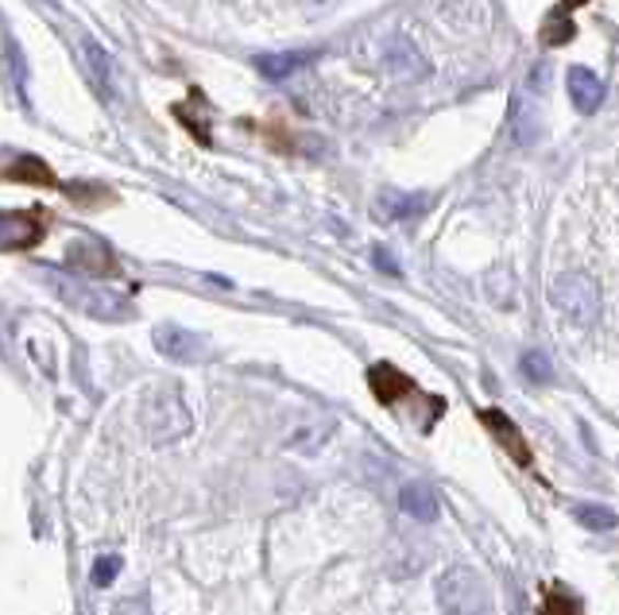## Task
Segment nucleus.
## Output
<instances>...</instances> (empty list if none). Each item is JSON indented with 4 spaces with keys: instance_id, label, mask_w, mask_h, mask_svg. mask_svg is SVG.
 Wrapping results in <instances>:
<instances>
[{
    "instance_id": "423d86ee",
    "label": "nucleus",
    "mask_w": 619,
    "mask_h": 615,
    "mask_svg": "<svg viewBox=\"0 0 619 615\" xmlns=\"http://www.w3.org/2000/svg\"><path fill=\"white\" fill-rule=\"evenodd\" d=\"M337 434V419H329V414H318V419H302L294 422V430L283 437V445L291 453H322L329 445V437Z\"/></svg>"
},
{
    "instance_id": "f8f14e48",
    "label": "nucleus",
    "mask_w": 619,
    "mask_h": 615,
    "mask_svg": "<svg viewBox=\"0 0 619 615\" xmlns=\"http://www.w3.org/2000/svg\"><path fill=\"white\" fill-rule=\"evenodd\" d=\"M314 58H318V50H283V55H260V58H256V70H260L268 82H283V78L306 70Z\"/></svg>"
},
{
    "instance_id": "5701e85b",
    "label": "nucleus",
    "mask_w": 619,
    "mask_h": 615,
    "mask_svg": "<svg viewBox=\"0 0 619 615\" xmlns=\"http://www.w3.org/2000/svg\"><path fill=\"white\" fill-rule=\"evenodd\" d=\"M372 263L383 271V275H399V263L392 260V252H387V248H375V252H372Z\"/></svg>"
},
{
    "instance_id": "dca6fc26",
    "label": "nucleus",
    "mask_w": 619,
    "mask_h": 615,
    "mask_svg": "<svg viewBox=\"0 0 619 615\" xmlns=\"http://www.w3.org/2000/svg\"><path fill=\"white\" fill-rule=\"evenodd\" d=\"M368 379H372V391H375V399H380V402H395L399 395L410 391V379L403 376V372H395L392 364H375Z\"/></svg>"
},
{
    "instance_id": "4be33fe9",
    "label": "nucleus",
    "mask_w": 619,
    "mask_h": 615,
    "mask_svg": "<svg viewBox=\"0 0 619 615\" xmlns=\"http://www.w3.org/2000/svg\"><path fill=\"white\" fill-rule=\"evenodd\" d=\"M542 615H585V607H581L573 596H562V592H554V596L547 600V607H542Z\"/></svg>"
},
{
    "instance_id": "393cba45",
    "label": "nucleus",
    "mask_w": 619,
    "mask_h": 615,
    "mask_svg": "<svg viewBox=\"0 0 619 615\" xmlns=\"http://www.w3.org/2000/svg\"><path fill=\"white\" fill-rule=\"evenodd\" d=\"M329 4H334V0H310V9H314V12H326Z\"/></svg>"
},
{
    "instance_id": "0eeeda50",
    "label": "nucleus",
    "mask_w": 619,
    "mask_h": 615,
    "mask_svg": "<svg viewBox=\"0 0 619 615\" xmlns=\"http://www.w3.org/2000/svg\"><path fill=\"white\" fill-rule=\"evenodd\" d=\"M155 349L167 356V361L194 364L202 356V337H194L182 326H159L155 329Z\"/></svg>"
},
{
    "instance_id": "9b49d317",
    "label": "nucleus",
    "mask_w": 619,
    "mask_h": 615,
    "mask_svg": "<svg viewBox=\"0 0 619 615\" xmlns=\"http://www.w3.org/2000/svg\"><path fill=\"white\" fill-rule=\"evenodd\" d=\"M565 86H570V98L581 113H596L604 101V82L588 70V66H570V75H565Z\"/></svg>"
},
{
    "instance_id": "aec40b11",
    "label": "nucleus",
    "mask_w": 619,
    "mask_h": 615,
    "mask_svg": "<svg viewBox=\"0 0 619 615\" xmlns=\"http://www.w3.org/2000/svg\"><path fill=\"white\" fill-rule=\"evenodd\" d=\"M116 573H121V558H116V554H105V558H98L93 561V584H98V589H109V584L116 581Z\"/></svg>"
},
{
    "instance_id": "f3484780",
    "label": "nucleus",
    "mask_w": 619,
    "mask_h": 615,
    "mask_svg": "<svg viewBox=\"0 0 619 615\" xmlns=\"http://www.w3.org/2000/svg\"><path fill=\"white\" fill-rule=\"evenodd\" d=\"M4 66H9V82H12V90H16V98L27 105V62L12 39H4Z\"/></svg>"
},
{
    "instance_id": "a211bd4d",
    "label": "nucleus",
    "mask_w": 619,
    "mask_h": 615,
    "mask_svg": "<svg viewBox=\"0 0 619 615\" xmlns=\"http://www.w3.org/2000/svg\"><path fill=\"white\" fill-rule=\"evenodd\" d=\"M573 519H577L581 526H588V531H611V526L619 523L616 511L604 508V503H581V508L573 511Z\"/></svg>"
},
{
    "instance_id": "20e7f679",
    "label": "nucleus",
    "mask_w": 619,
    "mask_h": 615,
    "mask_svg": "<svg viewBox=\"0 0 619 615\" xmlns=\"http://www.w3.org/2000/svg\"><path fill=\"white\" fill-rule=\"evenodd\" d=\"M139 426H144V434L151 437V442L167 445V442H179L182 434H190L194 419H190L182 395L164 387V391H151L144 399V407H139Z\"/></svg>"
},
{
    "instance_id": "b1692460",
    "label": "nucleus",
    "mask_w": 619,
    "mask_h": 615,
    "mask_svg": "<svg viewBox=\"0 0 619 615\" xmlns=\"http://www.w3.org/2000/svg\"><path fill=\"white\" fill-rule=\"evenodd\" d=\"M109 615H151V612H147V604H144V600L128 596V600H121V604H116Z\"/></svg>"
},
{
    "instance_id": "bb28decb",
    "label": "nucleus",
    "mask_w": 619,
    "mask_h": 615,
    "mask_svg": "<svg viewBox=\"0 0 619 615\" xmlns=\"http://www.w3.org/2000/svg\"><path fill=\"white\" fill-rule=\"evenodd\" d=\"M47 4H50V9H58V0H47Z\"/></svg>"
},
{
    "instance_id": "412c9836",
    "label": "nucleus",
    "mask_w": 619,
    "mask_h": 615,
    "mask_svg": "<svg viewBox=\"0 0 619 615\" xmlns=\"http://www.w3.org/2000/svg\"><path fill=\"white\" fill-rule=\"evenodd\" d=\"M522 376L534 379V384H547V379L554 376V368H550L547 353H527V356H522Z\"/></svg>"
},
{
    "instance_id": "4468645a",
    "label": "nucleus",
    "mask_w": 619,
    "mask_h": 615,
    "mask_svg": "<svg viewBox=\"0 0 619 615\" xmlns=\"http://www.w3.org/2000/svg\"><path fill=\"white\" fill-rule=\"evenodd\" d=\"M430 209V197L426 194H383L380 197V214L392 217V221H410V217H423Z\"/></svg>"
},
{
    "instance_id": "6ab92c4d",
    "label": "nucleus",
    "mask_w": 619,
    "mask_h": 615,
    "mask_svg": "<svg viewBox=\"0 0 619 615\" xmlns=\"http://www.w3.org/2000/svg\"><path fill=\"white\" fill-rule=\"evenodd\" d=\"M542 39H547L550 47H558V43H570V39H573V24H570V16L554 12V16L547 20V27H542Z\"/></svg>"
},
{
    "instance_id": "a878e982",
    "label": "nucleus",
    "mask_w": 619,
    "mask_h": 615,
    "mask_svg": "<svg viewBox=\"0 0 619 615\" xmlns=\"http://www.w3.org/2000/svg\"><path fill=\"white\" fill-rule=\"evenodd\" d=\"M581 4H585V0H562V9L570 12V9H581Z\"/></svg>"
},
{
    "instance_id": "39448f33",
    "label": "nucleus",
    "mask_w": 619,
    "mask_h": 615,
    "mask_svg": "<svg viewBox=\"0 0 619 615\" xmlns=\"http://www.w3.org/2000/svg\"><path fill=\"white\" fill-rule=\"evenodd\" d=\"M383 70L395 78H407V82H418V78H426L430 62H426V55L415 47V39L392 35V39L383 43Z\"/></svg>"
},
{
    "instance_id": "f03ea898",
    "label": "nucleus",
    "mask_w": 619,
    "mask_h": 615,
    "mask_svg": "<svg viewBox=\"0 0 619 615\" xmlns=\"http://www.w3.org/2000/svg\"><path fill=\"white\" fill-rule=\"evenodd\" d=\"M550 306L577 329H593L600 321V287L585 271H565L550 283Z\"/></svg>"
},
{
    "instance_id": "7ed1b4c3",
    "label": "nucleus",
    "mask_w": 619,
    "mask_h": 615,
    "mask_svg": "<svg viewBox=\"0 0 619 615\" xmlns=\"http://www.w3.org/2000/svg\"><path fill=\"white\" fill-rule=\"evenodd\" d=\"M438 607L441 615H488V584H484V577L476 569L449 566L438 577Z\"/></svg>"
},
{
    "instance_id": "6e6552de",
    "label": "nucleus",
    "mask_w": 619,
    "mask_h": 615,
    "mask_svg": "<svg viewBox=\"0 0 619 615\" xmlns=\"http://www.w3.org/2000/svg\"><path fill=\"white\" fill-rule=\"evenodd\" d=\"M78 55H82V62H86V75H90V82L98 86L101 93H105L109 101H116V82H113V58L101 50V43L98 39H90V35H82L78 39Z\"/></svg>"
},
{
    "instance_id": "2eb2a0df",
    "label": "nucleus",
    "mask_w": 619,
    "mask_h": 615,
    "mask_svg": "<svg viewBox=\"0 0 619 615\" xmlns=\"http://www.w3.org/2000/svg\"><path fill=\"white\" fill-rule=\"evenodd\" d=\"M66 255H70L74 267H82L86 275H109V271L116 267L113 255H109L101 244H93V240H86V244H70V252Z\"/></svg>"
},
{
    "instance_id": "f257e3e1",
    "label": "nucleus",
    "mask_w": 619,
    "mask_h": 615,
    "mask_svg": "<svg viewBox=\"0 0 619 615\" xmlns=\"http://www.w3.org/2000/svg\"><path fill=\"white\" fill-rule=\"evenodd\" d=\"M43 280H47V287L55 291L66 306L82 310L86 318L116 321V318H128L132 314V306L124 303L116 291L98 287V283H90V280H78V275H66V271H43Z\"/></svg>"
},
{
    "instance_id": "9d476101",
    "label": "nucleus",
    "mask_w": 619,
    "mask_h": 615,
    "mask_svg": "<svg viewBox=\"0 0 619 615\" xmlns=\"http://www.w3.org/2000/svg\"><path fill=\"white\" fill-rule=\"evenodd\" d=\"M399 508H403V515H410L415 523H438V515H441L438 492H434L430 485H418V480L399 488Z\"/></svg>"
},
{
    "instance_id": "1a4fd4ad",
    "label": "nucleus",
    "mask_w": 619,
    "mask_h": 615,
    "mask_svg": "<svg viewBox=\"0 0 619 615\" xmlns=\"http://www.w3.org/2000/svg\"><path fill=\"white\" fill-rule=\"evenodd\" d=\"M43 225L32 214H0V252H20V248L40 244Z\"/></svg>"
},
{
    "instance_id": "ddd939ff",
    "label": "nucleus",
    "mask_w": 619,
    "mask_h": 615,
    "mask_svg": "<svg viewBox=\"0 0 619 615\" xmlns=\"http://www.w3.org/2000/svg\"><path fill=\"white\" fill-rule=\"evenodd\" d=\"M481 422L492 430V434H496V442L504 445V449L511 453V457L519 460V465H530V445L522 442L519 426H515V422L507 419L504 410H484V414H481Z\"/></svg>"
}]
</instances>
